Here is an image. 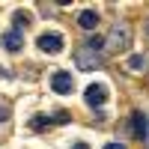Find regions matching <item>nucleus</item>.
Segmentation results:
<instances>
[{
	"label": "nucleus",
	"mask_w": 149,
	"mask_h": 149,
	"mask_svg": "<svg viewBox=\"0 0 149 149\" xmlns=\"http://www.w3.org/2000/svg\"><path fill=\"white\" fill-rule=\"evenodd\" d=\"M104 42H110L113 48H128L131 42V27H128V21H116L113 27H110V36Z\"/></svg>",
	"instance_id": "f257e3e1"
},
{
	"label": "nucleus",
	"mask_w": 149,
	"mask_h": 149,
	"mask_svg": "<svg viewBox=\"0 0 149 149\" xmlns=\"http://www.w3.org/2000/svg\"><path fill=\"white\" fill-rule=\"evenodd\" d=\"M74 63H78L84 72H90V69H98V63H102V57H98L95 51H90V48H78V51H74Z\"/></svg>",
	"instance_id": "f03ea898"
},
{
	"label": "nucleus",
	"mask_w": 149,
	"mask_h": 149,
	"mask_svg": "<svg viewBox=\"0 0 149 149\" xmlns=\"http://www.w3.org/2000/svg\"><path fill=\"white\" fill-rule=\"evenodd\" d=\"M72 86H74V81H72V72L60 69V72H54V74H51V90H54V93L66 95V93H72Z\"/></svg>",
	"instance_id": "7ed1b4c3"
},
{
	"label": "nucleus",
	"mask_w": 149,
	"mask_h": 149,
	"mask_svg": "<svg viewBox=\"0 0 149 149\" xmlns=\"http://www.w3.org/2000/svg\"><path fill=\"white\" fill-rule=\"evenodd\" d=\"M104 98H107V86H104V84H90V86H86V93H84V102L90 104V107L104 104Z\"/></svg>",
	"instance_id": "20e7f679"
},
{
	"label": "nucleus",
	"mask_w": 149,
	"mask_h": 149,
	"mask_svg": "<svg viewBox=\"0 0 149 149\" xmlns=\"http://www.w3.org/2000/svg\"><path fill=\"white\" fill-rule=\"evenodd\" d=\"M39 48H42L45 54L63 51V36H60V33H42V36H39Z\"/></svg>",
	"instance_id": "39448f33"
},
{
	"label": "nucleus",
	"mask_w": 149,
	"mask_h": 149,
	"mask_svg": "<svg viewBox=\"0 0 149 149\" xmlns=\"http://www.w3.org/2000/svg\"><path fill=\"white\" fill-rule=\"evenodd\" d=\"M21 42H24V36H21V30H18V27L3 33V48H6V51H12V54L21 51Z\"/></svg>",
	"instance_id": "423d86ee"
},
{
	"label": "nucleus",
	"mask_w": 149,
	"mask_h": 149,
	"mask_svg": "<svg viewBox=\"0 0 149 149\" xmlns=\"http://www.w3.org/2000/svg\"><path fill=\"white\" fill-rule=\"evenodd\" d=\"M131 128H134V134L143 140V137H149V122H146V116L143 113H131Z\"/></svg>",
	"instance_id": "0eeeda50"
},
{
	"label": "nucleus",
	"mask_w": 149,
	"mask_h": 149,
	"mask_svg": "<svg viewBox=\"0 0 149 149\" xmlns=\"http://www.w3.org/2000/svg\"><path fill=\"white\" fill-rule=\"evenodd\" d=\"M78 24L84 30H95V24H98V12L95 9H84L81 15H78Z\"/></svg>",
	"instance_id": "6e6552de"
},
{
	"label": "nucleus",
	"mask_w": 149,
	"mask_h": 149,
	"mask_svg": "<svg viewBox=\"0 0 149 149\" xmlns=\"http://www.w3.org/2000/svg\"><path fill=\"white\" fill-rule=\"evenodd\" d=\"M146 63H149L146 54H131V57H128V69H134V72H140Z\"/></svg>",
	"instance_id": "1a4fd4ad"
},
{
	"label": "nucleus",
	"mask_w": 149,
	"mask_h": 149,
	"mask_svg": "<svg viewBox=\"0 0 149 149\" xmlns=\"http://www.w3.org/2000/svg\"><path fill=\"white\" fill-rule=\"evenodd\" d=\"M86 48L95 51V54H102L104 51V39H102V36H90V39H86Z\"/></svg>",
	"instance_id": "9d476101"
},
{
	"label": "nucleus",
	"mask_w": 149,
	"mask_h": 149,
	"mask_svg": "<svg viewBox=\"0 0 149 149\" xmlns=\"http://www.w3.org/2000/svg\"><path fill=\"white\" fill-rule=\"evenodd\" d=\"M30 125H33V128H45V125H51V116H33Z\"/></svg>",
	"instance_id": "9b49d317"
},
{
	"label": "nucleus",
	"mask_w": 149,
	"mask_h": 149,
	"mask_svg": "<svg viewBox=\"0 0 149 149\" xmlns=\"http://www.w3.org/2000/svg\"><path fill=\"white\" fill-rule=\"evenodd\" d=\"M6 119H9V107L0 104V122H6Z\"/></svg>",
	"instance_id": "f8f14e48"
},
{
	"label": "nucleus",
	"mask_w": 149,
	"mask_h": 149,
	"mask_svg": "<svg viewBox=\"0 0 149 149\" xmlns=\"http://www.w3.org/2000/svg\"><path fill=\"white\" fill-rule=\"evenodd\" d=\"M104 149H125V146H122V143H107Z\"/></svg>",
	"instance_id": "ddd939ff"
},
{
	"label": "nucleus",
	"mask_w": 149,
	"mask_h": 149,
	"mask_svg": "<svg viewBox=\"0 0 149 149\" xmlns=\"http://www.w3.org/2000/svg\"><path fill=\"white\" fill-rule=\"evenodd\" d=\"M72 149H90V146H86V143H74Z\"/></svg>",
	"instance_id": "4468645a"
},
{
	"label": "nucleus",
	"mask_w": 149,
	"mask_h": 149,
	"mask_svg": "<svg viewBox=\"0 0 149 149\" xmlns=\"http://www.w3.org/2000/svg\"><path fill=\"white\" fill-rule=\"evenodd\" d=\"M146 33H149V21H146Z\"/></svg>",
	"instance_id": "2eb2a0df"
}]
</instances>
